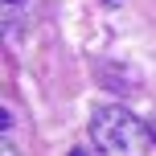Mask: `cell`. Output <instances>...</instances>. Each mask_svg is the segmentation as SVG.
<instances>
[{"mask_svg": "<svg viewBox=\"0 0 156 156\" xmlns=\"http://www.w3.org/2000/svg\"><path fill=\"white\" fill-rule=\"evenodd\" d=\"M90 140L99 144L103 156H148L152 132L127 107H115L111 103V107H99L90 115Z\"/></svg>", "mask_w": 156, "mask_h": 156, "instance_id": "cell-1", "label": "cell"}, {"mask_svg": "<svg viewBox=\"0 0 156 156\" xmlns=\"http://www.w3.org/2000/svg\"><path fill=\"white\" fill-rule=\"evenodd\" d=\"M0 156H16V144L8 140V136H4V140H0Z\"/></svg>", "mask_w": 156, "mask_h": 156, "instance_id": "cell-2", "label": "cell"}, {"mask_svg": "<svg viewBox=\"0 0 156 156\" xmlns=\"http://www.w3.org/2000/svg\"><path fill=\"white\" fill-rule=\"evenodd\" d=\"M148 132H152V140H156V111H152V119H148Z\"/></svg>", "mask_w": 156, "mask_h": 156, "instance_id": "cell-3", "label": "cell"}, {"mask_svg": "<svg viewBox=\"0 0 156 156\" xmlns=\"http://www.w3.org/2000/svg\"><path fill=\"white\" fill-rule=\"evenodd\" d=\"M25 4V0H4V8H21Z\"/></svg>", "mask_w": 156, "mask_h": 156, "instance_id": "cell-4", "label": "cell"}, {"mask_svg": "<svg viewBox=\"0 0 156 156\" xmlns=\"http://www.w3.org/2000/svg\"><path fill=\"white\" fill-rule=\"evenodd\" d=\"M66 156H86V152H82V148H70V152H66Z\"/></svg>", "mask_w": 156, "mask_h": 156, "instance_id": "cell-5", "label": "cell"}, {"mask_svg": "<svg viewBox=\"0 0 156 156\" xmlns=\"http://www.w3.org/2000/svg\"><path fill=\"white\" fill-rule=\"evenodd\" d=\"M103 4H111V8H115V4H123V0H103Z\"/></svg>", "mask_w": 156, "mask_h": 156, "instance_id": "cell-6", "label": "cell"}]
</instances>
